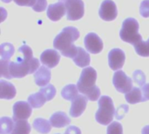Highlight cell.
Instances as JSON below:
<instances>
[{
	"mask_svg": "<svg viewBox=\"0 0 149 134\" xmlns=\"http://www.w3.org/2000/svg\"><path fill=\"white\" fill-rule=\"evenodd\" d=\"M31 106L28 102L17 101L13 106V120H25L31 115Z\"/></svg>",
	"mask_w": 149,
	"mask_h": 134,
	"instance_id": "obj_10",
	"label": "cell"
},
{
	"mask_svg": "<svg viewBox=\"0 0 149 134\" xmlns=\"http://www.w3.org/2000/svg\"><path fill=\"white\" fill-rule=\"evenodd\" d=\"M18 52L22 53L23 58H17V61L10 63V73L11 77L21 78L28 74L36 72L40 67V63L38 58H33L31 48L24 44L18 48Z\"/></svg>",
	"mask_w": 149,
	"mask_h": 134,
	"instance_id": "obj_1",
	"label": "cell"
},
{
	"mask_svg": "<svg viewBox=\"0 0 149 134\" xmlns=\"http://www.w3.org/2000/svg\"><path fill=\"white\" fill-rule=\"evenodd\" d=\"M133 80L134 81V83L136 85H138L139 86L143 87L146 84V76L143 73L142 71L141 70H136L134 73H133Z\"/></svg>",
	"mask_w": 149,
	"mask_h": 134,
	"instance_id": "obj_28",
	"label": "cell"
},
{
	"mask_svg": "<svg viewBox=\"0 0 149 134\" xmlns=\"http://www.w3.org/2000/svg\"><path fill=\"white\" fill-rule=\"evenodd\" d=\"M15 52L14 47L11 44L3 43L0 46V55L1 59L3 60H10V58L13 56Z\"/></svg>",
	"mask_w": 149,
	"mask_h": 134,
	"instance_id": "obj_24",
	"label": "cell"
},
{
	"mask_svg": "<svg viewBox=\"0 0 149 134\" xmlns=\"http://www.w3.org/2000/svg\"><path fill=\"white\" fill-rule=\"evenodd\" d=\"M64 1H65V2H66L67 0H59V2H64Z\"/></svg>",
	"mask_w": 149,
	"mask_h": 134,
	"instance_id": "obj_39",
	"label": "cell"
},
{
	"mask_svg": "<svg viewBox=\"0 0 149 134\" xmlns=\"http://www.w3.org/2000/svg\"><path fill=\"white\" fill-rule=\"evenodd\" d=\"M79 36L80 34L77 28L72 26L65 27L54 38L53 46L56 50L59 51L64 57L73 58L78 52V47L75 46L73 43Z\"/></svg>",
	"mask_w": 149,
	"mask_h": 134,
	"instance_id": "obj_2",
	"label": "cell"
},
{
	"mask_svg": "<svg viewBox=\"0 0 149 134\" xmlns=\"http://www.w3.org/2000/svg\"><path fill=\"white\" fill-rule=\"evenodd\" d=\"M57 134H59V133H57Z\"/></svg>",
	"mask_w": 149,
	"mask_h": 134,
	"instance_id": "obj_40",
	"label": "cell"
},
{
	"mask_svg": "<svg viewBox=\"0 0 149 134\" xmlns=\"http://www.w3.org/2000/svg\"><path fill=\"white\" fill-rule=\"evenodd\" d=\"M99 15L105 21H113L117 17L118 10L115 3L113 0H104L100 5Z\"/></svg>",
	"mask_w": 149,
	"mask_h": 134,
	"instance_id": "obj_8",
	"label": "cell"
},
{
	"mask_svg": "<svg viewBox=\"0 0 149 134\" xmlns=\"http://www.w3.org/2000/svg\"><path fill=\"white\" fill-rule=\"evenodd\" d=\"M134 46L138 55L141 57H149V38L148 41H143V39L141 40Z\"/></svg>",
	"mask_w": 149,
	"mask_h": 134,
	"instance_id": "obj_26",
	"label": "cell"
},
{
	"mask_svg": "<svg viewBox=\"0 0 149 134\" xmlns=\"http://www.w3.org/2000/svg\"><path fill=\"white\" fill-rule=\"evenodd\" d=\"M16 96L15 86L5 80H0V98L2 99H11Z\"/></svg>",
	"mask_w": 149,
	"mask_h": 134,
	"instance_id": "obj_17",
	"label": "cell"
},
{
	"mask_svg": "<svg viewBox=\"0 0 149 134\" xmlns=\"http://www.w3.org/2000/svg\"><path fill=\"white\" fill-rule=\"evenodd\" d=\"M51 79V71L45 66H40L34 74V80L37 85L40 87L49 85Z\"/></svg>",
	"mask_w": 149,
	"mask_h": 134,
	"instance_id": "obj_15",
	"label": "cell"
},
{
	"mask_svg": "<svg viewBox=\"0 0 149 134\" xmlns=\"http://www.w3.org/2000/svg\"><path fill=\"white\" fill-rule=\"evenodd\" d=\"M33 10L37 12L44 11L47 8V1L46 0H37L36 3L31 7Z\"/></svg>",
	"mask_w": 149,
	"mask_h": 134,
	"instance_id": "obj_32",
	"label": "cell"
},
{
	"mask_svg": "<svg viewBox=\"0 0 149 134\" xmlns=\"http://www.w3.org/2000/svg\"><path fill=\"white\" fill-rule=\"evenodd\" d=\"M1 122V134H11L13 129H14V126H15V122H13V120L9 118V117H3L0 119Z\"/></svg>",
	"mask_w": 149,
	"mask_h": 134,
	"instance_id": "obj_25",
	"label": "cell"
},
{
	"mask_svg": "<svg viewBox=\"0 0 149 134\" xmlns=\"http://www.w3.org/2000/svg\"><path fill=\"white\" fill-rule=\"evenodd\" d=\"M75 65H77L79 67L85 68L90 65L91 59L90 55L81 47H78V52L76 56L72 58Z\"/></svg>",
	"mask_w": 149,
	"mask_h": 134,
	"instance_id": "obj_18",
	"label": "cell"
},
{
	"mask_svg": "<svg viewBox=\"0 0 149 134\" xmlns=\"http://www.w3.org/2000/svg\"><path fill=\"white\" fill-rule=\"evenodd\" d=\"M15 126L11 134H29L31 133V125L26 120L14 121Z\"/></svg>",
	"mask_w": 149,
	"mask_h": 134,
	"instance_id": "obj_23",
	"label": "cell"
},
{
	"mask_svg": "<svg viewBox=\"0 0 149 134\" xmlns=\"http://www.w3.org/2000/svg\"><path fill=\"white\" fill-rule=\"evenodd\" d=\"M84 44L86 49L93 54L100 53L103 50V42L101 38L94 32H90L85 37Z\"/></svg>",
	"mask_w": 149,
	"mask_h": 134,
	"instance_id": "obj_11",
	"label": "cell"
},
{
	"mask_svg": "<svg viewBox=\"0 0 149 134\" xmlns=\"http://www.w3.org/2000/svg\"><path fill=\"white\" fill-rule=\"evenodd\" d=\"M60 60V55L56 50L49 49L43 51L40 55V61L47 68L55 67Z\"/></svg>",
	"mask_w": 149,
	"mask_h": 134,
	"instance_id": "obj_12",
	"label": "cell"
},
{
	"mask_svg": "<svg viewBox=\"0 0 149 134\" xmlns=\"http://www.w3.org/2000/svg\"><path fill=\"white\" fill-rule=\"evenodd\" d=\"M46 101L47 100L45 95L41 92L31 94L28 97V103L31 105L32 108H40L45 104Z\"/></svg>",
	"mask_w": 149,
	"mask_h": 134,
	"instance_id": "obj_21",
	"label": "cell"
},
{
	"mask_svg": "<svg viewBox=\"0 0 149 134\" xmlns=\"http://www.w3.org/2000/svg\"><path fill=\"white\" fill-rule=\"evenodd\" d=\"M78 87L75 85H68L65 86L61 91V96L63 99L68 101H72L78 96Z\"/></svg>",
	"mask_w": 149,
	"mask_h": 134,
	"instance_id": "obj_22",
	"label": "cell"
},
{
	"mask_svg": "<svg viewBox=\"0 0 149 134\" xmlns=\"http://www.w3.org/2000/svg\"><path fill=\"white\" fill-rule=\"evenodd\" d=\"M39 92H41L45 95V99H46L47 101L52 100V99L55 97V95H56V89H55V87H54L52 85H51V84L47 85L46 86L40 87Z\"/></svg>",
	"mask_w": 149,
	"mask_h": 134,
	"instance_id": "obj_27",
	"label": "cell"
},
{
	"mask_svg": "<svg viewBox=\"0 0 149 134\" xmlns=\"http://www.w3.org/2000/svg\"><path fill=\"white\" fill-rule=\"evenodd\" d=\"M66 17L69 21L79 20L85 13V4L82 0H67L65 2Z\"/></svg>",
	"mask_w": 149,
	"mask_h": 134,
	"instance_id": "obj_6",
	"label": "cell"
},
{
	"mask_svg": "<svg viewBox=\"0 0 149 134\" xmlns=\"http://www.w3.org/2000/svg\"><path fill=\"white\" fill-rule=\"evenodd\" d=\"M98 104L99 109L95 114L96 121L103 126L111 124L116 112L113 99L108 96H102L99 99Z\"/></svg>",
	"mask_w": 149,
	"mask_h": 134,
	"instance_id": "obj_4",
	"label": "cell"
},
{
	"mask_svg": "<svg viewBox=\"0 0 149 134\" xmlns=\"http://www.w3.org/2000/svg\"><path fill=\"white\" fill-rule=\"evenodd\" d=\"M139 23L134 17L126 18L123 21L122 28L120 31V38L127 43H129L133 45L139 43L142 40L141 35L139 33Z\"/></svg>",
	"mask_w": 149,
	"mask_h": 134,
	"instance_id": "obj_5",
	"label": "cell"
},
{
	"mask_svg": "<svg viewBox=\"0 0 149 134\" xmlns=\"http://www.w3.org/2000/svg\"><path fill=\"white\" fill-rule=\"evenodd\" d=\"M50 123L53 127L62 128L68 126L71 123L70 118L63 112H57L53 113L50 118Z\"/></svg>",
	"mask_w": 149,
	"mask_h": 134,
	"instance_id": "obj_16",
	"label": "cell"
},
{
	"mask_svg": "<svg viewBox=\"0 0 149 134\" xmlns=\"http://www.w3.org/2000/svg\"><path fill=\"white\" fill-rule=\"evenodd\" d=\"M10 60H3L1 59L0 61V65H1V76L10 79L12 77L10 73Z\"/></svg>",
	"mask_w": 149,
	"mask_h": 134,
	"instance_id": "obj_29",
	"label": "cell"
},
{
	"mask_svg": "<svg viewBox=\"0 0 149 134\" xmlns=\"http://www.w3.org/2000/svg\"><path fill=\"white\" fill-rule=\"evenodd\" d=\"M113 84L118 92L125 94L128 93L134 88L132 78H130L124 72L120 70L117 71L113 74Z\"/></svg>",
	"mask_w": 149,
	"mask_h": 134,
	"instance_id": "obj_7",
	"label": "cell"
},
{
	"mask_svg": "<svg viewBox=\"0 0 149 134\" xmlns=\"http://www.w3.org/2000/svg\"><path fill=\"white\" fill-rule=\"evenodd\" d=\"M126 100L128 104L134 105L140 102H143V94L142 91L138 87H134L128 93L125 94Z\"/></svg>",
	"mask_w": 149,
	"mask_h": 134,
	"instance_id": "obj_19",
	"label": "cell"
},
{
	"mask_svg": "<svg viewBox=\"0 0 149 134\" xmlns=\"http://www.w3.org/2000/svg\"><path fill=\"white\" fill-rule=\"evenodd\" d=\"M65 134H81V131L79 127L77 126H70L66 131Z\"/></svg>",
	"mask_w": 149,
	"mask_h": 134,
	"instance_id": "obj_35",
	"label": "cell"
},
{
	"mask_svg": "<svg viewBox=\"0 0 149 134\" xmlns=\"http://www.w3.org/2000/svg\"><path fill=\"white\" fill-rule=\"evenodd\" d=\"M32 126L38 133L42 134L49 133L52 129V127H51L52 125H51L50 121H48L45 119H42V118H38V119H34Z\"/></svg>",
	"mask_w": 149,
	"mask_h": 134,
	"instance_id": "obj_20",
	"label": "cell"
},
{
	"mask_svg": "<svg viewBox=\"0 0 149 134\" xmlns=\"http://www.w3.org/2000/svg\"><path fill=\"white\" fill-rule=\"evenodd\" d=\"M66 14V8L64 2H58L50 4L47 8V17L52 21H58Z\"/></svg>",
	"mask_w": 149,
	"mask_h": 134,
	"instance_id": "obj_14",
	"label": "cell"
},
{
	"mask_svg": "<svg viewBox=\"0 0 149 134\" xmlns=\"http://www.w3.org/2000/svg\"><path fill=\"white\" fill-rule=\"evenodd\" d=\"M142 94H143V101H148L149 100V83L146 84L142 89Z\"/></svg>",
	"mask_w": 149,
	"mask_h": 134,
	"instance_id": "obj_36",
	"label": "cell"
},
{
	"mask_svg": "<svg viewBox=\"0 0 149 134\" xmlns=\"http://www.w3.org/2000/svg\"><path fill=\"white\" fill-rule=\"evenodd\" d=\"M127 112H128V106L127 105H121L120 107H118L115 112V118L120 120L124 118V116L126 115Z\"/></svg>",
	"mask_w": 149,
	"mask_h": 134,
	"instance_id": "obj_33",
	"label": "cell"
},
{
	"mask_svg": "<svg viewBox=\"0 0 149 134\" xmlns=\"http://www.w3.org/2000/svg\"><path fill=\"white\" fill-rule=\"evenodd\" d=\"M14 2L19 6H31L32 7L37 0H14Z\"/></svg>",
	"mask_w": 149,
	"mask_h": 134,
	"instance_id": "obj_34",
	"label": "cell"
},
{
	"mask_svg": "<svg viewBox=\"0 0 149 134\" xmlns=\"http://www.w3.org/2000/svg\"><path fill=\"white\" fill-rule=\"evenodd\" d=\"M141 133L142 134H149V126H145L142 131H141Z\"/></svg>",
	"mask_w": 149,
	"mask_h": 134,
	"instance_id": "obj_37",
	"label": "cell"
},
{
	"mask_svg": "<svg viewBox=\"0 0 149 134\" xmlns=\"http://www.w3.org/2000/svg\"><path fill=\"white\" fill-rule=\"evenodd\" d=\"M87 98L84 95H78L72 101L70 108V116L72 118H78L86 110L87 104Z\"/></svg>",
	"mask_w": 149,
	"mask_h": 134,
	"instance_id": "obj_13",
	"label": "cell"
},
{
	"mask_svg": "<svg viewBox=\"0 0 149 134\" xmlns=\"http://www.w3.org/2000/svg\"><path fill=\"white\" fill-rule=\"evenodd\" d=\"M125 60H126V55L122 50L119 48H115L109 51L108 64L113 71H116V72L120 71V69L123 67L125 64Z\"/></svg>",
	"mask_w": 149,
	"mask_h": 134,
	"instance_id": "obj_9",
	"label": "cell"
},
{
	"mask_svg": "<svg viewBox=\"0 0 149 134\" xmlns=\"http://www.w3.org/2000/svg\"><path fill=\"white\" fill-rule=\"evenodd\" d=\"M2 2H3V3H10V2H11L12 0H1Z\"/></svg>",
	"mask_w": 149,
	"mask_h": 134,
	"instance_id": "obj_38",
	"label": "cell"
},
{
	"mask_svg": "<svg viewBox=\"0 0 149 134\" xmlns=\"http://www.w3.org/2000/svg\"><path fill=\"white\" fill-rule=\"evenodd\" d=\"M96 79V71L93 67H86L83 69L80 78L77 83L79 92L91 101L98 100L100 96V90L95 85Z\"/></svg>",
	"mask_w": 149,
	"mask_h": 134,
	"instance_id": "obj_3",
	"label": "cell"
},
{
	"mask_svg": "<svg viewBox=\"0 0 149 134\" xmlns=\"http://www.w3.org/2000/svg\"><path fill=\"white\" fill-rule=\"evenodd\" d=\"M107 134H123V127L119 122H112L108 127Z\"/></svg>",
	"mask_w": 149,
	"mask_h": 134,
	"instance_id": "obj_30",
	"label": "cell"
},
{
	"mask_svg": "<svg viewBox=\"0 0 149 134\" xmlns=\"http://www.w3.org/2000/svg\"><path fill=\"white\" fill-rule=\"evenodd\" d=\"M140 13L143 17H149V0H143L141 3Z\"/></svg>",
	"mask_w": 149,
	"mask_h": 134,
	"instance_id": "obj_31",
	"label": "cell"
}]
</instances>
